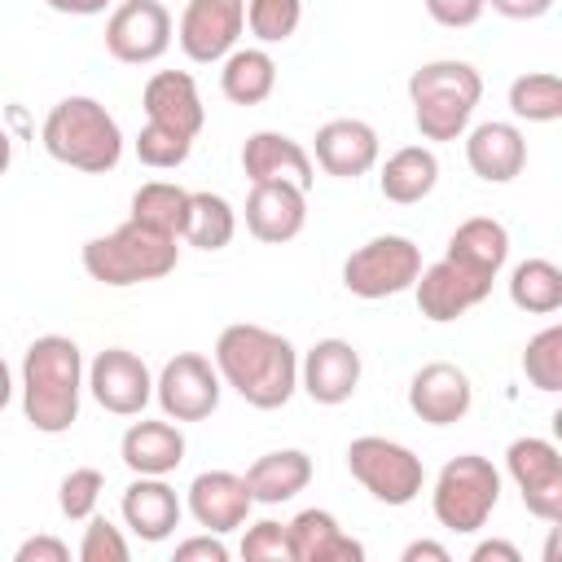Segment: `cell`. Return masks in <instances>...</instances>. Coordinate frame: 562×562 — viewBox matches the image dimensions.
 Returning a JSON list of instances; mask_svg holds the SVG:
<instances>
[{
	"instance_id": "21",
	"label": "cell",
	"mask_w": 562,
	"mask_h": 562,
	"mask_svg": "<svg viewBox=\"0 0 562 562\" xmlns=\"http://www.w3.org/2000/svg\"><path fill=\"white\" fill-rule=\"evenodd\" d=\"M180 514H184V505H180L176 487L162 474H136L123 492V522L145 544L167 540L180 527Z\"/></svg>"
},
{
	"instance_id": "18",
	"label": "cell",
	"mask_w": 562,
	"mask_h": 562,
	"mask_svg": "<svg viewBox=\"0 0 562 562\" xmlns=\"http://www.w3.org/2000/svg\"><path fill=\"white\" fill-rule=\"evenodd\" d=\"M307 224V189L290 184V180H268V184H250L246 193V228L250 237L281 246L294 241Z\"/></svg>"
},
{
	"instance_id": "24",
	"label": "cell",
	"mask_w": 562,
	"mask_h": 562,
	"mask_svg": "<svg viewBox=\"0 0 562 562\" xmlns=\"http://www.w3.org/2000/svg\"><path fill=\"white\" fill-rule=\"evenodd\" d=\"M290 558L294 562H360L364 544L351 540L329 509H299L290 522Z\"/></svg>"
},
{
	"instance_id": "3",
	"label": "cell",
	"mask_w": 562,
	"mask_h": 562,
	"mask_svg": "<svg viewBox=\"0 0 562 562\" xmlns=\"http://www.w3.org/2000/svg\"><path fill=\"white\" fill-rule=\"evenodd\" d=\"M40 140L53 162L88 176H105L123 158V127L97 97H61L48 110Z\"/></svg>"
},
{
	"instance_id": "45",
	"label": "cell",
	"mask_w": 562,
	"mask_h": 562,
	"mask_svg": "<svg viewBox=\"0 0 562 562\" xmlns=\"http://www.w3.org/2000/svg\"><path fill=\"white\" fill-rule=\"evenodd\" d=\"M53 13H66V18H97L105 13L114 0H44Z\"/></svg>"
},
{
	"instance_id": "26",
	"label": "cell",
	"mask_w": 562,
	"mask_h": 562,
	"mask_svg": "<svg viewBox=\"0 0 562 562\" xmlns=\"http://www.w3.org/2000/svg\"><path fill=\"white\" fill-rule=\"evenodd\" d=\"M241 479L255 505H285L312 483V457L303 448H277V452H263Z\"/></svg>"
},
{
	"instance_id": "14",
	"label": "cell",
	"mask_w": 562,
	"mask_h": 562,
	"mask_svg": "<svg viewBox=\"0 0 562 562\" xmlns=\"http://www.w3.org/2000/svg\"><path fill=\"white\" fill-rule=\"evenodd\" d=\"M413 294H417V307H422L426 321L448 325V321L465 316L470 307H479L492 294V277H483L474 268H461L452 259H439V263L417 272Z\"/></svg>"
},
{
	"instance_id": "23",
	"label": "cell",
	"mask_w": 562,
	"mask_h": 562,
	"mask_svg": "<svg viewBox=\"0 0 562 562\" xmlns=\"http://www.w3.org/2000/svg\"><path fill=\"white\" fill-rule=\"evenodd\" d=\"M465 162L487 184H509L527 167V136L514 123L487 119L465 136Z\"/></svg>"
},
{
	"instance_id": "47",
	"label": "cell",
	"mask_w": 562,
	"mask_h": 562,
	"mask_svg": "<svg viewBox=\"0 0 562 562\" xmlns=\"http://www.w3.org/2000/svg\"><path fill=\"white\" fill-rule=\"evenodd\" d=\"M9 400H13V373H9V364H4V356H0V413H4Z\"/></svg>"
},
{
	"instance_id": "20",
	"label": "cell",
	"mask_w": 562,
	"mask_h": 562,
	"mask_svg": "<svg viewBox=\"0 0 562 562\" xmlns=\"http://www.w3.org/2000/svg\"><path fill=\"white\" fill-rule=\"evenodd\" d=\"M241 171L250 176V184L290 180L299 189H312V180H316L312 154L285 132H250L241 145Z\"/></svg>"
},
{
	"instance_id": "31",
	"label": "cell",
	"mask_w": 562,
	"mask_h": 562,
	"mask_svg": "<svg viewBox=\"0 0 562 562\" xmlns=\"http://www.w3.org/2000/svg\"><path fill=\"white\" fill-rule=\"evenodd\" d=\"M509 303L531 316H553L562 307V268L553 259H522L509 272Z\"/></svg>"
},
{
	"instance_id": "28",
	"label": "cell",
	"mask_w": 562,
	"mask_h": 562,
	"mask_svg": "<svg viewBox=\"0 0 562 562\" xmlns=\"http://www.w3.org/2000/svg\"><path fill=\"white\" fill-rule=\"evenodd\" d=\"M435 184H439V158H435V149H426V145H404V149H395V154L382 162V171H378V189H382V198L395 202V206H413V202L430 198Z\"/></svg>"
},
{
	"instance_id": "22",
	"label": "cell",
	"mask_w": 562,
	"mask_h": 562,
	"mask_svg": "<svg viewBox=\"0 0 562 562\" xmlns=\"http://www.w3.org/2000/svg\"><path fill=\"white\" fill-rule=\"evenodd\" d=\"M140 105H145V123H162V127L184 132V136H198L202 123H206V105H202L198 83H193L189 70L149 75V83L140 92Z\"/></svg>"
},
{
	"instance_id": "36",
	"label": "cell",
	"mask_w": 562,
	"mask_h": 562,
	"mask_svg": "<svg viewBox=\"0 0 562 562\" xmlns=\"http://www.w3.org/2000/svg\"><path fill=\"white\" fill-rule=\"evenodd\" d=\"M189 149H193V136L171 132V127H162V123H145V127L136 132V158H140L145 167H154V171L180 167V162L189 158Z\"/></svg>"
},
{
	"instance_id": "30",
	"label": "cell",
	"mask_w": 562,
	"mask_h": 562,
	"mask_svg": "<svg viewBox=\"0 0 562 562\" xmlns=\"http://www.w3.org/2000/svg\"><path fill=\"white\" fill-rule=\"evenodd\" d=\"M237 237V211L228 198L198 189L189 193V211H184V228L180 241H189L193 250H224Z\"/></svg>"
},
{
	"instance_id": "34",
	"label": "cell",
	"mask_w": 562,
	"mask_h": 562,
	"mask_svg": "<svg viewBox=\"0 0 562 562\" xmlns=\"http://www.w3.org/2000/svg\"><path fill=\"white\" fill-rule=\"evenodd\" d=\"M522 373H527V382H531L536 391H544V395L562 391V325H544V329L527 342V351H522Z\"/></svg>"
},
{
	"instance_id": "33",
	"label": "cell",
	"mask_w": 562,
	"mask_h": 562,
	"mask_svg": "<svg viewBox=\"0 0 562 562\" xmlns=\"http://www.w3.org/2000/svg\"><path fill=\"white\" fill-rule=\"evenodd\" d=\"M509 110L522 123H558L562 119V79L553 70H527L509 83Z\"/></svg>"
},
{
	"instance_id": "32",
	"label": "cell",
	"mask_w": 562,
	"mask_h": 562,
	"mask_svg": "<svg viewBox=\"0 0 562 562\" xmlns=\"http://www.w3.org/2000/svg\"><path fill=\"white\" fill-rule=\"evenodd\" d=\"M184 211H189V189H180L171 180H149L132 193V215L127 220H136L145 228H158L167 237H180Z\"/></svg>"
},
{
	"instance_id": "42",
	"label": "cell",
	"mask_w": 562,
	"mask_h": 562,
	"mask_svg": "<svg viewBox=\"0 0 562 562\" xmlns=\"http://www.w3.org/2000/svg\"><path fill=\"white\" fill-rule=\"evenodd\" d=\"M18 562H66L70 558V549L57 540V536H31V540H22L18 544V553H13Z\"/></svg>"
},
{
	"instance_id": "1",
	"label": "cell",
	"mask_w": 562,
	"mask_h": 562,
	"mask_svg": "<svg viewBox=\"0 0 562 562\" xmlns=\"http://www.w3.org/2000/svg\"><path fill=\"white\" fill-rule=\"evenodd\" d=\"M215 369L220 382L233 386L250 408H281L299 391V351L290 347L285 334L237 321L224 325L215 338Z\"/></svg>"
},
{
	"instance_id": "8",
	"label": "cell",
	"mask_w": 562,
	"mask_h": 562,
	"mask_svg": "<svg viewBox=\"0 0 562 562\" xmlns=\"http://www.w3.org/2000/svg\"><path fill=\"white\" fill-rule=\"evenodd\" d=\"M417 272H422V250H417L413 237H400V233L369 237L364 246H356L342 259V285L356 299H391V294H404V290H413Z\"/></svg>"
},
{
	"instance_id": "46",
	"label": "cell",
	"mask_w": 562,
	"mask_h": 562,
	"mask_svg": "<svg viewBox=\"0 0 562 562\" xmlns=\"http://www.w3.org/2000/svg\"><path fill=\"white\" fill-rule=\"evenodd\" d=\"M400 558H404V562H452V553H448L439 540H413V544H404Z\"/></svg>"
},
{
	"instance_id": "40",
	"label": "cell",
	"mask_w": 562,
	"mask_h": 562,
	"mask_svg": "<svg viewBox=\"0 0 562 562\" xmlns=\"http://www.w3.org/2000/svg\"><path fill=\"white\" fill-rule=\"evenodd\" d=\"M483 0H426V13L430 22L448 26V31H461V26H474L483 18Z\"/></svg>"
},
{
	"instance_id": "29",
	"label": "cell",
	"mask_w": 562,
	"mask_h": 562,
	"mask_svg": "<svg viewBox=\"0 0 562 562\" xmlns=\"http://www.w3.org/2000/svg\"><path fill=\"white\" fill-rule=\"evenodd\" d=\"M272 88H277V61L268 57V48H233L224 57L220 92L233 105H259L272 97Z\"/></svg>"
},
{
	"instance_id": "16",
	"label": "cell",
	"mask_w": 562,
	"mask_h": 562,
	"mask_svg": "<svg viewBox=\"0 0 562 562\" xmlns=\"http://www.w3.org/2000/svg\"><path fill=\"white\" fill-rule=\"evenodd\" d=\"M474 404V386L470 373L452 360H430L413 373L408 382V408L426 422V426H452L470 413Z\"/></svg>"
},
{
	"instance_id": "25",
	"label": "cell",
	"mask_w": 562,
	"mask_h": 562,
	"mask_svg": "<svg viewBox=\"0 0 562 562\" xmlns=\"http://www.w3.org/2000/svg\"><path fill=\"white\" fill-rule=\"evenodd\" d=\"M119 457L132 474H162L167 479L184 461V435H180V426H171V417L167 422H145L140 417L123 430Z\"/></svg>"
},
{
	"instance_id": "19",
	"label": "cell",
	"mask_w": 562,
	"mask_h": 562,
	"mask_svg": "<svg viewBox=\"0 0 562 562\" xmlns=\"http://www.w3.org/2000/svg\"><path fill=\"white\" fill-rule=\"evenodd\" d=\"M250 505H255V501H250V487H246V479L233 474V470H202V474L189 483V514H193V522H198L202 531L224 536V531L246 527Z\"/></svg>"
},
{
	"instance_id": "44",
	"label": "cell",
	"mask_w": 562,
	"mask_h": 562,
	"mask_svg": "<svg viewBox=\"0 0 562 562\" xmlns=\"http://www.w3.org/2000/svg\"><path fill=\"white\" fill-rule=\"evenodd\" d=\"M470 562H522V553L509 540H479L470 549Z\"/></svg>"
},
{
	"instance_id": "27",
	"label": "cell",
	"mask_w": 562,
	"mask_h": 562,
	"mask_svg": "<svg viewBox=\"0 0 562 562\" xmlns=\"http://www.w3.org/2000/svg\"><path fill=\"white\" fill-rule=\"evenodd\" d=\"M443 259H452V263H461V268H474V272H483V277L496 281L501 268H505V259H509V233H505L501 220L474 215V220L457 224V233L448 237Z\"/></svg>"
},
{
	"instance_id": "6",
	"label": "cell",
	"mask_w": 562,
	"mask_h": 562,
	"mask_svg": "<svg viewBox=\"0 0 562 562\" xmlns=\"http://www.w3.org/2000/svg\"><path fill=\"white\" fill-rule=\"evenodd\" d=\"M496 505H501V470L487 457L461 452L435 474L430 509H435V522L443 531L470 536L492 518Z\"/></svg>"
},
{
	"instance_id": "2",
	"label": "cell",
	"mask_w": 562,
	"mask_h": 562,
	"mask_svg": "<svg viewBox=\"0 0 562 562\" xmlns=\"http://www.w3.org/2000/svg\"><path fill=\"white\" fill-rule=\"evenodd\" d=\"M83 351L66 334H44L22 356V413L40 435H66L79 422Z\"/></svg>"
},
{
	"instance_id": "9",
	"label": "cell",
	"mask_w": 562,
	"mask_h": 562,
	"mask_svg": "<svg viewBox=\"0 0 562 562\" xmlns=\"http://www.w3.org/2000/svg\"><path fill=\"white\" fill-rule=\"evenodd\" d=\"M505 470L527 514H536L540 522H562V452L553 439H540V435L514 439L505 448Z\"/></svg>"
},
{
	"instance_id": "4",
	"label": "cell",
	"mask_w": 562,
	"mask_h": 562,
	"mask_svg": "<svg viewBox=\"0 0 562 562\" xmlns=\"http://www.w3.org/2000/svg\"><path fill=\"white\" fill-rule=\"evenodd\" d=\"M483 97V75L470 61L439 57L408 75L413 123L426 140H457L470 127V114Z\"/></svg>"
},
{
	"instance_id": "43",
	"label": "cell",
	"mask_w": 562,
	"mask_h": 562,
	"mask_svg": "<svg viewBox=\"0 0 562 562\" xmlns=\"http://www.w3.org/2000/svg\"><path fill=\"white\" fill-rule=\"evenodd\" d=\"M483 4H492L509 22H536V18H544L553 9V0H483Z\"/></svg>"
},
{
	"instance_id": "17",
	"label": "cell",
	"mask_w": 562,
	"mask_h": 562,
	"mask_svg": "<svg viewBox=\"0 0 562 562\" xmlns=\"http://www.w3.org/2000/svg\"><path fill=\"white\" fill-rule=\"evenodd\" d=\"M316 167L338 180H360L378 167V132L364 119H329L316 127L312 140Z\"/></svg>"
},
{
	"instance_id": "38",
	"label": "cell",
	"mask_w": 562,
	"mask_h": 562,
	"mask_svg": "<svg viewBox=\"0 0 562 562\" xmlns=\"http://www.w3.org/2000/svg\"><path fill=\"white\" fill-rule=\"evenodd\" d=\"M127 558H132V549H127L123 531L110 518L92 514L83 527V540H79V562H127Z\"/></svg>"
},
{
	"instance_id": "11",
	"label": "cell",
	"mask_w": 562,
	"mask_h": 562,
	"mask_svg": "<svg viewBox=\"0 0 562 562\" xmlns=\"http://www.w3.org/2000/svg\"><path fill=\"white\" fill-rule=\"evenodd\" d=\"M171 48V13L162 0H123L105 22V53L123 66H149Z\"/></svg>"
},
{
	"instance_id": "12",
	"label": "cell",
	"mask_w": 562,
	"mask_h": 562,
	"mask_svg": "<svg viewBox=\"0 0 562 562\" xmlns=\"http://www.w3.org/2000/svg\"><path fill=\"white\" fill-rule=\"evenodd\" d=\"M83 386L92 391V400L114 413V417H140L145 404L154 400V378H149V364L127 351V347H105L97 351V360L88 364L83 373Z\"/></svg>"
},
{
	"instance_id": "7",
	"label": "cell",
	"mask_w": 562,
	"mask_h": 562,
	"mask_svg": "<svg viewBox=\"0 0 562 562\" xmlns=\"http://www.w3.org/2000/svg\"><path fill=\"white\" fill-rule=\"evenodd\" d=\"M347 470L351 479L382 505H413L422 483H426V465L413 448L386 439V435H360L347 443Z\"/></svg>"
},
{
	"instance_id": "48",
	"label": "cell",
	"mask_w": 562,
	"mask_h": 562,
	"mask_svg": "<svg viewBox=\"0 0 562 562\" xmlns=\"http://www.w3.org/2000/svg\"><path fill=\"white\" fill-rule=\"evenodd\" d=\"M9 162H13V140H9V132L0 127V176L9 171Z\"/></svg>"
},
{
	"instance_id": "5",
	"label": "cell",
	"mask_w": 562,
	"mask_h": 562,
	"mask_svg": "<svg viewBox=\"0 0 562 562\" xmlns=\"http://www.w3.org/2000/svg\"><path fill=\"white\" fill-rule=\"evenodd\" d=\"M180 237H167L158 228H145L136 220L119 224L114 233H101L92 241H83V272L101 285H140V281H158L176 268L180 259Z\"/></svg>"
},
{
	"instance_id": "35",
	"label": "cell",
	"mask_w": 562,
	"mask_h": 562,
	"mask_svg": "<svg viewBox=\"0 0 562 562\" xmlns=\"http://www.w3.org/2000/svg\"><path fill=\"white\" fill-rule=\"evenodd\" d=\"M303 22V0H246V26L259 44H285Z\"/></svg>"
},
{
	"instance_id": "10",
	"label": "cell",
	"mask_w": 562,
	"mask_h": 562,
	"mask_svg": "<svg viewBox=\"0 0 562 562\" xmlns=\"http://www.w3.org/2000/svg\"><path fill=\"white\" fill-rule=\"evenodd\" d=\"M220 369L215 360L198 356V351H180L162 364V373L154 378V400L162 408V417L171 422H206L220 408Z\"/></svg>"
},
{
	"instance_id": "39",
	"label": "cell",
	"mask_w": 562,
	"mask_h": 562,
	"mask_svg": "<svg viewBox=\"0 0 562 562\" xmlns=\"http://www.w3.org/2000/svg\"><path fill=\"white\" fill-rule=\"evenodd\" d=\"M241 558L246 562H294L290 558V531H285V522H277V518L250 522L246 536H241Z\"/></svg>"
},
{
	"instance_id": "15",
	"label": "cell",
	"mask_w": 562,
	"mask_h": 562,
	"mask_svg": "<svg viewBox=\"0 0 562 562\" xmlns=\"http://www.w3.org/2000/svg\"><path fill=\"white\" fill-rule=\"evenodd\" d=\"M299 386L307 391L312 404H347L360 386V351L347 338H321L307 347L299 360Z\"/></svg>"
},
{
	"instance_id": "13",
	"label": "cell",
	"mask_w": 562,
	"mask_h": 562,
	"mask_svg": "<svg viewBox=\"0 0 562 562\" xmlns=\"http://www.w3.org/2000/svg\"><path fill=\"white\" fill-rule=\"evenodd\" d=\"M246 31V0H189L176 26V40L189 61H224Z\"/></svg>"
},
{
	"instance_id": "37",
	"label": "cell",
	"mask_w": 562,
	"mask_h": 562,
	"mask_svg": "<svg viewBox=\"0 0 562 562\" xmlns=\"http://www.w3.org/2000/svg\"><path fill=\"white\" fill-rule=\"evenodd\" d=\"M101 492H105V474L92 470V465H79V470H70V474L61 479V487H57V509H61L70 522H88V518L97 514Z\"/></svg>"
},
{
	"instance_id": "41",
	"label": "cell",
	"mask_w": 562,
	"mask_h": 562,
	"mask_svg": "<svg viewBox=\"0 0 562 562\" xmlns=\"http://www.w3.org/2000/svg\"><path fill=\"white\" fill-rule=\"evenodd\" d=\"M228 562V544L215 536V531H202V536H189L176 544V562Z\"/></svg>"
}]
</instances>
